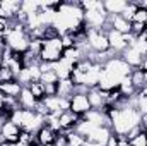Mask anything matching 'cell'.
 Returning a JSON list of instances; mask_svg holds the SVG:
<instances>
[{
  "label": "cell",
  "instance_id": "cell-22",
  "mask_svg": "<svg viewBox=\"0 0 147 146\" xmlns=\"http://www.w3.org/2000/svg\"><path fill=\"white\" fill-rule=\"evenodd\" d=\"M31 93H33V96L36 98L38 102H41V100H45V96H46V91H45V84L41 83V81H36V83H31L29 86H26Z\"/></svg>",
  "mask_w": 147,
  "mask_h": 146
},
{
  "label": "cell",
  "instance_id": "cell-18",
  "mask_svg": "<svg viewBox=\"0 0 147 146\" xmlns=\"http://www.w3.org/2000/svg\"><path fill=\"white\" fill-rule=\"evenodd\" d=\"M103 5H105V10L108 16H121L128 5V2H125V0H106V2H103Z\"/></svg>",
  "mask_w": 147,
  "mask_h": 146
},
{
  "label": "cell",
  "instance_id": "cell-12",
  "mask_svg": "<svg viewBox=\"0 0 147 146\" xmlns=\"http://www.w3.org/2000/svg\"><path fill=\"white\" fill-rule=\"evenodd\" d=\"M106 35H108V43H110L111 52H115V53H116V52H118V53H123V52L128 48L121 33H118V31H115V29H108Z\"/></svg>",
  "mask_w": 147,
  "mask_h": 146
},
{
  "label": "cell",
  "instance_id": "cell-5",
  "mask_svg": "<svg viewBox=\"0 0 147 146\" xmlns=\"http://www.w3.org/2000/svg\"><path fill=\"white\" fill-rule=\"evenodd\" d=\"M87 43H89L91 52L94 53H103L110 50L108 35L105 29H87Z\"/></svg>",
  "mask_w": 147,
  "mask_h": 146
},
{
  "label": "cell",
  "instance_id": "cell-3",
  "mask_svg": "<svg viewBox=\"0 0 147 146\" xmlns=\"http://www.w3.org/2000/svg\"><path fill=\"white\" fill-rule=\"evenodd\" d=\"M63 53V45L62 38H50L41 41V52H39V62L43 64H57L62 59Z\"/></svg>",
  "mask_w": 147,
  "mask_h": 146
},
{
  "label": "cell",
  "instance_id": "cell-25",
  "mask_svg": "<svg viewBox=\"0 0 147 146\" xmlns=\"http://www.w3.org/2000/svg\"><path fill=\"white\" fill-rule=\"evenodd\" d=\"M132 23L147 24V9H146V7H140V5H139V9H137L135 16H134V19H132Z\"/></svg>",
  "mask_w": 147,
  "mask_h": 146
},
{
  "label": "cell",
  "instance_id": "cell-24",
  "mask_svg": "<svg viewBox=\"0 0 147 146\" xmlns=\"http://www.w3.org/2000/svg\"><path fill=\"white\" fill-rule=\"evenodd\" d=\"M10 81H16V74L9 67H0V84L2 83H10Z\"/></svg>",
  "mask_w": 147,
  "mask_h": 146
},
{
  "label": "cell",
  "instance_id": "cell-33",
  "mask_svg": "<svg viewBox=\"0 0 147 146\" xmlns=\"http://www.w3.org/2000/svg\"><path fill=\"white\" fill-rule=\"evenodd\" d=\"M0 143H2V138H0Z\"/></svg>",
  "mask_w": 147,
  "mask_h": 146
},
{
  "label": "cell",
  "instance_id": "cell-4",
  "mask_svg": "<svg viewBox=\"0 0 147 146\" xmlns=\"http://www.w3.org/2000/svg\"><path fill=\"white\" fill-rule=\"evenodd\" d=\"M108 23V14L105 10L103 2L98 0L96 7L91 10H84V24L87 29H103Z\"/></svg>",
  "mask_w": 147,
  "mask_h": 146
},
{
  "label": "cell",
  "instance_id": "cell-30",
  "mask_svg": "<svg viewBox=\"0 0 147 146\" xmlns=\"http://www.w3.org/2000/svg\"><path fill=\"white\" fill-rule=\"evenodd\" d=\"M84 146H103V145H99V143H96V141H89V139H86V141H84Z\"/></svg>",
  "mask_w": 147,
  "mask_h": 146
},
{
  "label": "cell",
  "instance_id": "cell-10",
  "mask_svg": "<svg viewBox=\"0 0 147 146\" xmlns=\"http://www.w3.org/2000/svg\"><path fill=\"white\" fill-rule=\"evenodd\" d=\"M24 88L26 86H29L31 83H36V81H41V69H39V65H29V67H24L19 76L16 77Z\"/></svg>",
  "mask_w": 147,
  "mask_h": 146
},
{
  "label": "cell",
  "instance_id": "cell-9",
  "mask_svg": "<svg viewBox=\"0 0 147 146\" xmlns=\"http://www.w3.org/2000/svg\"><path fill=\"white\" fill-rule=\"evenodd\" d=\"M70 110L80 117L84 113H87L89 110H92L89 98H87V93H74V96L70 98Z\"/></svg>",
  "mask_w": 147,
  "mask_h": 146
},
{
  "label": "cell",
  "instance_id": "cell-20",
  "mask_svg": "<svg viewBox=\"0 0 147 146\" xmlns=\"http://www.w3.org/2000/svg\"><path fill=\"white\" fill-rule=\"evenodd\" d=\"M111 136H113V131H111L110 127H96L94 131H92V134L87 138L89 141H96V143H99V145L106 146L108 143V139H110Z\"/></svg>",
  "mask_w": 147,
  "mask_h": 146
},
{
  "label": "cell",
  "instance_id": "cell-16",
  "mask_svg": "<svg viewBox=\"0 0 147 146\" xmlns=\"http://www.w3.org/2000/svg\"><path fill=\"white\" fill-rule=\"evenodd\" d=\"M22 84L16 79V81H10V83H2L0 84V91L5 95V96H9V98H19V95H21V91H22Z\"/></svg>",
  "mask_w": 147,
  "mask_h": 146
},
{
  "label": "cell",
  "instance_id": "cell-11",
  "mask_svg": "<svg viewBox=\"0 0 147 146\" xmlns=\"http://www.w3.org/2000/svg\"><path fill=\"white\" fill-rule=\"evenodd\" d=\"M80 120V115L74 113L72 110H65L60 113L58 117V126H60V132H69V131H74L75 126L79 124Z\"/></svg>",
  "mask_w": 147,
  "mask_h": 146
},
{
  "label": "cell",
  "instance_id": "cell-21",
  "mask_svg": "<svg viewBox=\"0 0 147 146\" xmlns=\"http://www.w3.org/2000/svg\"><path fill=\"white\" fill-rule=\"evenodd\" d=\"M19 105H21V108L24 110H34L36 107L38 100L33 96V93L28 89V88H22V91H21V95H19Z\"/></svg>",
  "mask_w": 147,
  "mask_h": 146
},
{
  "label": "cell",
  "instance_id": "cell-1",
  "mask_svg": "<svg viewBox=\"0 0 147 146\" xmlns=\"http://www.w3.org/2000/svg\"><path fill=\"white\" fill-rule=\"evenodd\" d=\"M111 131L115 136H127L134 127L142 124V115L137 110V95L128 98V103L118 105L110 113Z\"/></svg>",
  "mask_w": 147,
  "mask_h": 146
},
{
  "label": "cell",
  "instance_id": "cell-27",
  "mask_svg": "<svg viewBox=\"0 0 147 146\" xmlns=\"http://www.w3.org/2000/svg\"><path fill=\"white\" fill-rule=\"evenodd\" d=\"M116 146H130V143H128V139H127L125 136H118V143H116Z\"/></svg>",
  "mask_w": 147,
  "mask_h": 146
},
{
  "label": "cell",
  "instance_id": "cell-17",
  "mask_svg": "<svg viewBox=\"0 0 147 146\" xmlns=\"http://www.w3.org/2000/svg\"><path fill=\"white\" fill-rule=\"evenodd\" d=\"M74 67H75V64L65 60V59H60V60L55 64V72L58 76V81H60V79H70V76H72V72H74Z\"/></svg>",
  "mask_w": 147,
  "mask_h": 146
},
{
  "label": "cell",
  "instance_id": "cell-15",
  "mask_svg": "<svg viewBox=\"0 0 147 146\" xmlns=\"http://www.w3.org/2000/svg\"><path fill=\"white\" fill-rule=\"evenodd\" d=\"M36 139L41 146H48V145H55L57 139V131H53L48 126H43L39 131L36 132Z\"/></svg>",
  "mask_w": 147,
  "mask_h": 146
},
{
  "label": "cell",
  "instance_id": "cell-6",
  "mask_svg": "<svg viewBox=\"0 0 147 146\" xmlns=\"http://www.w3.org/2000/svg\"><path fill=\"white\" fill-rule=\"evenodd\" d=\"M105 69L108 71V72L115 74L116 77H120V79H123V77H127V76H130L132 74V67L121 59V57H113L111 60H108L106 64H105Z\"/></svg>",
  "mask_w": 147,
  "mask_h": 146
},
{
  "label": "cell",
  "instance_id": "cell-7",
  "mask_svg": "<svg viewBox=\"0 0 147 146\" xmlns=\"http://www.w3.org/2000/svg\"><path fill=\"white\" fill-rule=\"evenodd\" d=\"M19 136H21V127L16 126L12 120H3V124L0 126V138H2V141L17 145L19 143Z\"/></svg>",
  "mask_w": 147,
  "mask_h": 146
},
{
  "label": "cell",
  "instance_id": "cell-19",
  "mask_svg": "<svg viewBox=\"0 0 147 146\" xmlns=\"http://www.w3.org/2000/svg\"><path fill=\"white\" fill-rule=\"evenodd\" d=\"M74 93H75V84H74L72 79H60L58 84H57V96H62V98H72Z\"/></svg>",
  "mask_w": 147,
  "mask_h": 146
},
{
  "label": "cell",
  "instance_id": "cell-14",
  "mask_svg": "<svg viewBox=\"0 0 147 146\" xmlns=\"http://www.w3.org/2000/svg\"><path fill=\"white\" fill-rule=\"evenodd\" d=\"M121 59L132 67V69H139L140 65H142V62H144V55L142 53H139L135 48H132V46H128L123 53H121Z\"/></svg>",
  "mask_w": 147,
  "mask_h": 146
},
{
  "label": "cell",
  "instance_id": "cell-28",
  "mask_svg": "<svg viewBox=\"0 0 147 146\" xmlns=\"http://www.w3.org/2000/svg\"><path fill=\"white\" fill-rule=\"evenodd\" d=\"M3 103H5V95L0 91V120H3L2 119V115H3Z\"/></svg>",
  "mask_w": 147,
  "mask_h": 146
},
{
  "label": "cell",
  "instance_id": "cell-13",
  "mask_svg": "<svg viewBox=\"0 0 147 146\" xmlns=\"http://www.w3.org/2000/svg\"><path fill=\"white\" fill-rule=\"evenodd\" d=\"M106 95L105 91H101L99 88H92L87 91V98H89V103H91V108L92 110H101L106 105Z\"/></svg>",
  "mask_w": 147,
  "mask_h": 146
},
{
  "label": "cell",
  "instance_id": "cell-2",
  "mask_svg": "<svg viewBox=\"0 0 147 146\" xmlns=\"http://www.w3.org/2000/svg\"><path fill=\"white\" fill-rule=\"evenodd\" d=\"M53 26L60 36L70 35L74 31L80 29L82 26H86L84 24V10L80 7V2H60Z\"/></svg>",
  "mask_w": 147,
  "mask_h": 146
},
{
  "label": "cell",
  "instance_id": "cell-8",
  "mask_svg": "<svg viewBox=\"0 0 147 146\" xmlns=\"http://www.w3.org/2000/svg\"><path fill=\"white\" fill-rule=\"evenodd\" d=\"M19 12H21V2H16V0H2L0 2V19L12 23V21H16Z\"/></svg>",
  "mask_w": 147,
  "mask_h": 146
},
{
  "label": "cell",
  "instance_id": "cell-31",
  "mask_svg": "<svg viewBox=\"0 0 147 146\" xmlns=\"http://www.w3.org/2000/svg\"><path fill=\"white\" fill-rule=\"evenodd\" d=\"M144 134H146V139H147V129H146V131H144Z\"/></svg>",
  "mask_w": 147,
  "mask_h": 146
},
{
  "label": "cell",
  "instance_id": "cell-23",
  "mask_svg": "<svg viewBox=\"0 0 147 146\" xmlns=\"http://www.w3.org/2000/svg\"><path fill=\"white\" fill-rule=\"evenodd\" d=\"M137 110L140 112L142 117H147V88L137 93Z\"/></svg>",
  "mask_w": 147,
  "mask_h": 146
},
{
  "label": "cell",
  "instance_id": "cell-29",
  "mask_svg": "<svg viewBox=\"0 0 147 146\" xmlns=\"http://www.w3.org/2000/svg\"><path fill=\"white\" fill-rule=\"evenodd\" d=\"M116 143H118V136H111L110 139H108V143H106V146H116Z\"/></svg>",
  "mask_w": 147,
  "mask_h": 146
},
{
  "label": "cell",
  "instance_id": "cell-26",
  "mask_svg": "<svg viewBox=\"0 0 147 146\" xmlns=\"http://www.w3.org/2000/svg\"><path fill=\"white\" fill-rule=\"evenodd\" d=\"M128 143H130V146H147L146 134H144V132H140L139 136H135V138H134V139H130Z\"/></svg>",
  "mask_w": 147,
  "mask_h": 146
},
{
  "label": "cell",
  "instance_id": "cell-32",
  "mask_svg": "<svg viewBox=\"0 0 147 146\" xmlns=\"http://www.w3.org/2000/svg\"><path fill=\"white\" fill-rule=\"evenodd\" d=\"M48 146H55V145H48Z\"/></svg>",
  "mask_w": 147,
  "mask_h": 146
}]
</instances>
